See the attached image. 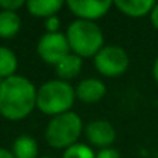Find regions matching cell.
Here are the masks:
<instances>
[{
  "label": "cell",
  "mask_w": 158,
  "mask_h": 158,
  "mask_svg": "<svg viewBox=\"0 0 158 158\" xmlns=\"http://www.w3.org/2000/svg\"><path fill=\"white\" fill-rule=\"evenodd\" d=\"M37 89L28 77L14 74L0 81V115L10 121L25 119L36 109Z\"/></svg>",
  "instance_id": "6da1fadb"
},
{
  "label": "cell",
  "mask_w": 158,
  "mask_h": 158,
  "mask_svg": "<svg viewBox=\"0 0 158 158\" xmlns=\"http://www.w3.org/2000/svg\"><path fill=\"white\" fill-rule=\"evenodd\" d=\"M76 101L74 87L60 79H50L37 87L36 109L47 116H57L71 112Z\"/></svg>",
  "instance_id": "7a4b0ae2"
},
{
  "label": "cell",
  "mask_w": 158,
  "mask_h": 158,
  "mask_svg": "<svg viewBox=\"0 0 158 158\" xmlns=\"http://www.w3.org/2000/svg\"><path fill=\"white\" fill-rule=\"evenodd\" d=\"M65 34L71 53L82 59L95 57L104 48V33L96 22L76 19L68 25Z\"/></svg>",
  "instance_id": "3957f363"
},
{
  "label": "cell",
  "mask_w": 158,
  "mask_h": 158,
  "mask_svg": "<svg viewBox=\"0 0 158 158\" xmlns=\"http://www.w3.org/2000/svg\"><path fill=\"white\" fill-rule=\"evenodd\" d=\"M82 118L74 112H67L57 116H53L44 132L45 141L53 149H68L73 144L79 143V138L84 133Z\"/></svg>",
  "instance_id": "277c9868"
},
{
  "label": "cell",
  "mask_w": 158,
  "mask_h": 158,
  "mask_svg": "<svg viewBox=\"0 0 158 158\" xmlns=\"http://www.w3.org/2000/svg\"><path fill=\"white\" fill-rule=\"evenodd\" d=\"M130 64L127 51L121 45H104V48L93 57V65L104 77L123 76Z\"/></svg>",
  "instance_id": "5b68a950"
},
{
  "label": "cell",
  "mask_w": 158,
  "mask_h": 158,
  "mask_svg": "<svg viewBox=\"0 0 158 158\" xmlns=\"http://www.w3.org/2000/svg\"><path fill=\"white\" fill-rule=\"evenodd\" d=\"M36 50H37L39 57L45 64L53 65V67H56L65 56H68L71 53L67 34L62 31L42 34L39 42H37Z\"/></svg>",
  "instance_id": "8992f818"
},
{
  "label": "cell",
  "mask_w": 158,
  "mask_h": 158,
  "mask_svg": "<svg viewBox=\"0 0 158 158\" xmlns=\"http://www.w3.org/2000/svg\"><path fill=\"white\" fill-rule=\"evenodd\" d=\"M112 6L113 2L110 0H68L67 2V8L76 19L89 22L102 19Z\"/></svg>",
  "instance_id": "52a82bcc"
},
{
  "label": "cell",
  "mask_w": 158,
  "mask_h": 158,
  "mask_svg": "<svg viewBox=\"0 0 158 158\" xmlns=\"http://www.w3.org/2000/svg\"><path fill=\"white\" fill-rule=\"evenodd\" d=\"M85 138L90 143V146L107 149L112 147V144L116 139V129L113 124L107 119H92L85 124L84 129Z\"/></svg>",
  "instance_id": "ba28073f"
},
{
  "label": "cell",
  "mask_w": 158,
  "mask_h": 158,
  "mask_svg": "<svg viewBox=\"0 0 158 158\" xmlns=\"http://www.w3.org/2000/svg\"><path fill=\"white\" fill-rule=\"evenodd\" d=\"M74 93L76 99L84 104H96L106 96L107 87L98 77H85L74 87Z\"/></svg>",
  "instance_id": "9c48e42d"
},
{
  "label": "cell",
  "mask_w": 158,
  "mask_h": 158,
  "mask_svg": "<svg viewBox=\"0 0 158 158\" xmlns=\"http://www.w3.org/2000/svg\"><path fill=\"white\" fill-rule=\"evenodd\" d=\"M155 3L156 2H153V0H116V2H113V6L127 17L141 19L150 16Z\"/></svg>",
  "instance_id": "30bf717a"
},
{
  "label": "cell",
  "mask_w": 158,
  "mask_h": 158,
  "mask_svg": "<svg viewBox=\"0 0 158 158\" xmlns=\"http://www.w3.org/2000/svg\"><path fill=\"white\" fill-rule=\"evenodd\" d=\"M84 59L79 57L73 53H70L68 56H65L56 67H54V71L57 74V79L60 81H65L68 82L70 79H74L81 74L82 71V67H84Z\"/></svg>",
  "instance_id": "8fae6325"
},
{
  "label": "cell",
  "mask_w": 158,
  "mask_h": 158,
  "mask_svg": "<svg viewBox=\"0 0 158 158\" xmlns=\"http://www.w3.org/2000/svg\"><path fill=\"white\" fill-rule=\"evenodd\" d=\"M64 2H60V0H30V2H27L28 13L40 19H50L53 16H57Z\"/></svg>",
  "instance_id": "7c38bea8"
},
{
  "label": "cell",
  "mask_w": 158,
  "mask_h": 158,
  "mask_svg": "<svg viewBox=\"0 0 158 158\" xmlns=\"http://www.w3.org/2000/svg\"><path fill=\"white\" fill-rule=\"evenodd\" d=\"M11 152L16 158H39V144L30 135H20L14 139Z\"/></svg>",
  "instance_id": "4fadbf2b"
},
{
  "label": "cell",
  "mask_w": 158,
  "mask_h": 158,
  "mask_svg": "<svg viewBox=\"0 0 158 158\" xmlns=\"http://www.w3.org/2000/svg\"><path fill=\"white\" fill-rule=\"evenodd\" d=\"M22 28V19L14 11L0 10V39H13Z\"/></svg>",
  "instance_id": "5bb4252c"
},
{
  "label": "cell",
  "mask_w": 158,
  "mask_h": 158,
  "mask_svg": "<svg viewBox=\"0 0 158 158\" xmlns=\"http://www.w3.org/2000/svg\"><path fill=\"white\" fill-rule=\"evenodd\" d=\"M19 60L16 53L8 47H0V81L16 74Z\"/></svg>",
  "instance_id": "9a60e30c"
},
{
  "label": "cell",
  "mask_w": 158,
  "mask_h": 158,
  "mask_svg": "<svg viewBox=\"0 0 158 158\" xmlns=\"http://www.w3.org/2000/svg\"><path fill=\"white\" fill-rule=\"evenodd\" d=\"M62 158H96V152L92 149L90 144L76 143L64 150Z\"/></svg>",
  "instance_id": "2e32d148"
},
{
  "label": "cell",
  "mask_w": 158,
  "mask_h": 158,
  "mask_svg": "<svg viewBox=\"0 0 158 158\" xmlns=\"http://www.w3.org/2000/svg\"><path fill=\"white\" fill-rule=\"evenodd\" d=\"M23 6H27V2H23V0H0V10L2 11L17 13Z\"/></svg>",
  "instance_id": "e0dca14e"
},
{
  "label": "cell",
  "mask_w": 158,
  "mask_h": 158,
  "mask_svg": "<svg viewBox=\"0 0 158 158\" xmlns=\"http://www.w3.org/2000/svg\"><path fill=\"white\" fill-rule=\"evenodd\" d=\"M44 27H45V33H59L60 31V19L57 16L45 19Z\"/></svg>",
  "instance_id": "ac0fdd59"
},
{
  "label": "cell",
  "mask_w": 158,
  "mask_h": 158,
  "mask_svg": "<svg viewBox=\"0 0 158 158\" xmlns=\"http://www.w3.org/2000/svg\"><path fill=\"white\" fill-rule=\"evenodd\" d=\"M96 158H123V156L116 149L107 147V149H99V152L96 153Z\"/></svg>",
  "instance_id": "d6986e66"
},
{
  "label": "cell",
  "mask_w": 158,
  "mask_h": 158,
  "mask_svg": "<svg viewBox=\"0 0 158 158\" xmlns=\"http://www.w3.org/2000/svg\"><path fill=\"white\" fill-rule=\"evenodd\" d=\"M149 17H150V22H152L153 28L158 31V3H155V6H153V10H152Z\"/></svg>",
  "instance_id": "ffe728a7"
},
{
  "label": "cell",
  "mask_w": 158,
  "mask_h": 158,
  "mask_svg": "<svg viewBox=\"0 0 158 158\" xmlns=\"http://www.w3.org/2000/svg\"><path fill=\"white\" fill-rule=\"evenodd\" d=\"M152 76H153L155 82H156V85H158V56H156V59H155V62H153V67H152Z\"/></svg>",
  "instance_id": "44dd1931"
},
{
  "label": "cell",
  "mask_w": 158,
  "mask_h": 158,
  "mask_svg": "<svg viewBox=\"0 0 158 158\" xmlns=\"http://www.w3.org/2000/svg\"><path fill=\"white\" fill-rule=\"evenodd\" d=\"M0 158H16V156L13 155V152H11V150L0 147Z\"/></svg>",
  "instance_id": "7402d4cb"
},
{
  "label": "cell",
  "mask_w": 158,
  "mask_h": 158,
  "mask_svg": "<svg viewBox=\"0 0 158 158\" xmlns=\"http://www.w3.org/2000/svg\"><path fill=\"white\" fill-rule=\"evenodd\" d=\"M40 158H54V156H40Z\"/></svg>",
  "instance_id": "603a6c76"
}]
</instances>
